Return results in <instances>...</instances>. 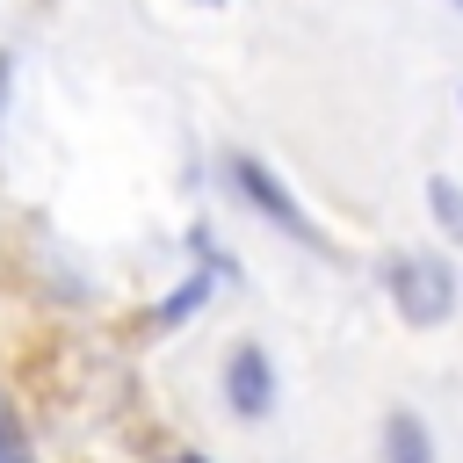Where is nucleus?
Segmentation results:
<instances>
[{
    "label": "nucleus",
    "instance_id": "obj_2",
    "mask_svg": "<svg viewBox=\"0 0 463 463\" xmlns=\"http://www.w3.org/2000/svg\"><path fill=\"white\" fill-rule=\"evenodd\" d=\"M224 174H232V188H239V195H246V203H253V210H260V217H268L275 232H289V239L318 246V232H311L304 203H297V195L282 188V174H275V166H260L253 152H232V166H224Z\"/></svg>",
    "mask_w": 463,
    "mask_h": 463
},
{
    "label": "nucleus",
    "instance_id": "obj_9",
    "mask_svg": "<svg viewBox=\"0 0 463 463\" xmlns=\"http://www.w3.org/2000/svg\"><path fill=\"white\" fill-rule=\"evenodd\" d=\"M456 7H463V0H456Z\"/></svg>",
    "mask_w": 463,
    "mask_h": 463
},
{
    "label": "nucleus",
    "instance_id": "obj_8",
    "mask_svg": "<svg viewBox=\"0 0 463 463\" xmlns=\"http://www.w3.org/2000/svg\"><path fill=\"white\" fill-rule=\"evenodd\" d=\"M174 463H203V456H174Z\"/></svg>",
    "mask_w": 463,
    "mask_h": 463
},
{
    "label": "nucleus",
    "instance_id": "obj_3",
    "mask_svg": "<svg viewBox=\"0 0 463 463\" xmlns=\"http://www.w3.org/2000/svg\"><path fill=\"white\" fill-rule=\"evenodd\" d=\"M224 405H232L239 420H268V412H275V362H268L260 340H239V347L224 354Z\"/></svg>",
    "mask_w": 463,
    "mask_h": 463
},
{
    "label": "nucleus",
    "instance_id": "obj_1",
    "mask_svg": "<svg viewBox=\"0 0 463 463\" xmlns=\"http://www.w3.org/2000/svg\"><path fill=\"white\" fill-rule=\"evenodd\" d=\"M391 297H398V318L405 326H441L456 311V275L427 253H398L391 260Z\"/></svg>",
    "mask_w": 463,
    "mask_h": 463
},
{
    "label": "nucleus",
    "instance_id": "obj_5",
    "mask_svg": "<svg viewBox=\"0 0 463 463\" xmlns=\"http://www.w3.org/2000/svg\"><path fill=\"white\" fill-rule=\"evenodd\" d=\"M427 210L441 217V232H449V239H463V188H456L449 174H427Z\"/></svg>",
    "mask_w": 463,
    "mask_h": 463
},
{
    "label": "nucleus",
    "instance_id": "obj_7",
    "mask_svg": "<svg viewBox=\"0 0 463 463\" xmlns=\"http://www.w3.org/2000/svg\"><path fill=\"white\" fill-rule=\"evenodd\" d=\"M0 463H29V449H22V434L0 420Z\"/></svg>",
    "mask_w": 463,
    "mask_h": 463
},
{
    "label": "nucleus",
    "instance_id": "obj_4",
    "mask_svg": "<svg viewBox=\"0 0 463 463\" xmlns=\"http://www.w3.org/2000/svg\"><path fill=\"white\" fill-rule=\"evenodd\" d=\"M383 463H434V441L420 427V412H383Z\"/></svg>",
    "mask_w": 463,
    "mask_h": 463
},
{
    "label": "nucleus",
    "instance_id": "obj_6",
    "mask_svg": "<svg viewBox=\"0 0 463 463\" xmlns=\"http://www.w3.org/2000/svg\"><path fill=\"white\" fill-rule=\"evenodd\" d=\"M203 297H210V275H188V282H181V289H174V297L159 304V326H181V318H188V311H195Z\"/></svg>",
    "mask_w": 463,
    "mask_h": 463
}]
</instances>
